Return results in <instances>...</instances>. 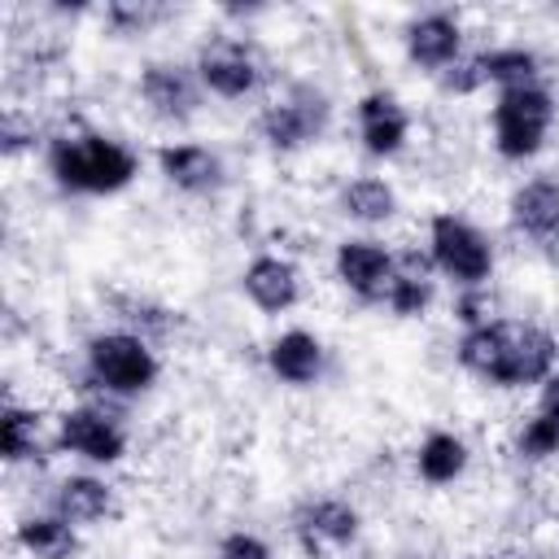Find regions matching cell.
Instances as JSON below:
<instances>
[{"label": "cell", "mask_w": 559, "mask_h": 559, "mask_svg": "<svg viewBox=\"0 0 559 559\" xmlns=\"http://www.w3.org/2000/svg\"><path fill=\"white\" fill-rule=\"evenodd\" d=\"M450 358L480 389L533 393L550 371H559V332L528 314H493L459 328Z\"/></svg>", "instance_id": "1"}, {"label": "cell", "mask_w": 559, "mask_h": 559, "mask_svg": "<svg viewBox=\"0 0 559 559\" xmlns=\"http://www.w3.org/2000/svg\"><path fill=\"white\" fill-rule=\"evenodd\" d=\"M39 166L61 197L109 201V197H122L140 179L144 157L135 153V144H127L122 135L105 127L70 122V127L48 131Z\"/></svg>", "instance_id": "2"}, {"label": "cell", "mask_w": 559, "mask_h": 559, "mask_svg": "<svg viewBox=\"0 0 559 559\" xmlns=\"http://www.w3.org/2000/svg\"><path fill=\"white\" fill-rule=\"evenodd\" d=\"M79 371L92 397L100 402H135L148 397L162 380V345L131 328H96L79 345Z\"/></svg>", "instance_id": "3"}, {"label": "cell", "mask_w": 559, "mask_h": 559, "mask_svg": "<svg viewBox=\"0 0 559 559\" xmlns=\"http://www.w3.org/2000/svg\"><path fill=\"white\" fill-rule=\"evenodd\" d=\"M332 122H336V105L328 87L310 79H288L258 100L253 135L271 157H301L332 135Z\"/></svg>", "instance_id": "4"}, {"label": "cell", "mask_w": 559, "mask_h": 559, "mask_svg": "<svg viewBox=\"0 0 559 559\" xmlns=\"http://www.w3.org/2000/svg\"><path fill=\"white\" fill-rule=\"evenodd\" d=\"M424 253L450 293H480L498 280V240L463 210H432L424 218Z\"/></svg>", "instance_id": "5"}, {"label": "cell", "mask_w": 559, "mask_h": 559, "mask_svg": "<svg viewBox=\"0 0 559 559\" xmlns=\"http://www.w3.org/2000/svg\"><path fill=\"white\" fill-rule=\"evenodd\" d=\"M485 127H489V148L502 166H533L559 127V92L546 79L493 92Z\"/></svg>", "instance_id": "6"}, {"label": "cell", "mask_w": 559, "mask_h": 559, "mask_svg": "<svg viewBox=\"0 0 559 559\" xmlns=\"http://www.w3.org/2000/svg\"><path fill=\"white\" fill-rule=\"evenodd\" d=\"M192 70H197V83H201L205 100H223V105L262 100L275 87L266 52L245 31L205 35L197 44V52H192Z\"/></svg>", "instance_id": "7"}, {"label": "cell", "mask_w": 559, "mask_h": 559, "mask_svg": "<svg viewBox=\"0 0 559 559\" xmlns=\"http://www.w3.org/2000/svg\"><path fill=\"white\" fill-rule=\"evenodd\" d=\"M52 450L70 459L74 467L92 472H114L131 454V428L114 411V402L100 397H79L52 415Z\"/></svg>", "instance_id": "8"}, {"label": "cell", "mask_w": 559, "mask_h": 559, "mask_svg": "<svg viewBox=\"0 0 559 559\" xmlns=\"http://www.w3.org/2000/svg\"><path fill=\"white\" fill-rule=\"evenodd\" d=\"M367 515L345 493H306L288 511V542L301 559H345L358 550Z\"/></svg>", "instance_id": "9"}, {"label": "cell", "mask_w": 559, "mask_h": 559, "mask_svg": "<svg viewBox=\"0 0 559 559\" xmlns=\"http://www.w3.org/2000/svg\"><path fill=\"white\" fill-rule=\"evenodd\" d=\"M397 253L402 245L384 240L380 231H345L336 245H332V280L336 288L367 306V310H384V297L393 288V275H397Z\"/></svg>", "instance_id": "10"}, {"label": "cell", "mask_w": 559, "mask_h": 559, "mask_svg": "<svg viewBox=\"0 0 559 559\" xmlns=\"http://www.w3.org/2000/svg\"><path fill=\"white\" fill-rule=\"evenodd\" d=\"M131 92H135L140 114H144L148 122H157V127H170V131L188 127V122L201 114V105H205V92H201V83H197L192 61H175V57H153V61H144V66L135 70Z\"/></svg>", "instance_id": "11"}, {"label": "cell", "mask_w": 559, "mask_h": 559, "mask_svg": "<svg viewBox=\"0 0 559 559\" xmlns=\"http://www.w3.org/2000/svg\"><path fill=\"white\" fill-rule=\"evenodd\" d=\"M153 175L183 201H214L231 183V166L218 144L197 135H170L153 148Z\"/></svg>", "instance_id": "12"}, {"label": "cell", "mask_w": 559, "mask_h": 559, "mask_svg": "<svg viewBox=\"0 0 559 559\" xmlns=\"http://www.w3.org/2000/svg\"><path fill=\"white\" fill-rule=\"evenodd\" d=\"M354 140H358V153L376 166H389L397 162L411 140H415V114L411 105L393 92V87H367L354 96Z\"/></svg>", "instance_id": "13"}, {"label": "cell", "mask_w": 559, "mask_h": 559, "mask_svg": "<svg viewBox=\"0 0 559 559\" xmlns=\"http://www.w3.org/2000/svg\"><path fill=\"white\" fill-rule=\"evenodd\" d=\"M397 44H402V61H406L415 74L432 79V83H437L445 70H454V66L472 52V44H467V22H463V13H454V9H424V13H411L406 26H402V35H397Z\"/></svg>", "instance_id": "14"}, {"label": "cell", "mask_w": 559, "mask_h": 559, "mask_svg": "<svg viewBox=\"0 0 559 559\" xmlns=\"http://www.w3.org/2000/svg\"><path fill=\"white\" fill-rule=\"evenodd\" d=\"M236 288L262 319H284L306 301V271L284 249H258L245 258Z\"/></svg>", "instance_id": "15"}, {"label": "cell", "mask_w": 559, "mask_h": 559, "mask_svg": "<svg viewBox=\"0 0 559 559\" xmlns=\"http://www.w3.org/2000/svg\"><path fill=\"white\" fill-rule=\"evenodd\" d=\"M262 367H266V376L280 384V389H319L323 380H328V371H332V349H328V341L314 332V328H306V323H288V328H280V332H271L266 336V345H262Z\"/></svg>", "instance_id": "16"}, {"label": "cell", "mask_w": 559, "mask_h": 559, "mask_svg": "<svg viewBox=\"0 0 559 559\" xmlns=\"http://www.w3.org/2000/svg\"><path fill=\"white\" fill-rule=\"evenodd\" d=\"M502 218H507V231L533 249L559 245V175L555 170L520 175L507 192Z\"/></svg>", "instance_id": "17"}, {"label": "cell", "mask_w": 559, "mask_h": 559, "mask_svg": "<svg viewBox=\"0 0 559 559\" xmlns=\"http://www.w3.org/2000/svg\"><path fill=\"white\" fill-rule=\"evenodd\" d=\"M52 415H44L35 402H22V397H4L0 402V463L9 472H22V467H44L52 459Z\"/></svg>", "instance_id": "18"}, {"label": "cell", "mask_w": 559, "mask_h": 559, "mask_svg": "<svg viewBox=\"0 0 559 559\" xmlns=\"http://www.w3.org/2000/svg\"><path fill=\"white\" fill-rule=\"evenodd\" d=\"M44 502L87 533V528H100V524H109V520L118 515V485H114L105 472L70 467V472L52 476Z\"/></svg>", "instance_id": "19"}, {"label": "cell", "mask_w": 559, "mask_h": 559, "mask_svg": "<svg viewBox=\"0 0 559 559\" xmlns=\"http://www.w3.org/2000/svg\"><path fill=\"white\" fill-rule=\"evenodd\" d=\"M332 205L354 231H384L402 214V192L384 170H354L336 183Z\"/></svg>", "instance_id": "20"}, {"label": "cell", "mask_w": 559, "mask_h": 559, "mask_svg": "<svg viewBox=\"0 0 559 559\" xmlns=\"http://www.w3.org/2000/svg\"><path fill=\"white\" fill-rule=\"evenodd\" d=\"M472 459H476V450H472L467 432H459L450 424H432V428H424V437L411 450V476L424 489H454L467 480Z\"/></svg>", "instance_id": "21"}, {"label": "cell", "mask_w": 559, "mask_h": 559, "mask_svg": "<svg viewBox=\"0 0 559 559\" xmlns=\"http://www.w3.org/2000/svg\"><path fill=\"white\" fill-rule=\"evenodd\" d=\"M9 546L22 559H79L83 555V528L44 502V507H31L13 520Z\"/></svg>", "instance_id": "22"}, {"label": "cell", "mask_w": 559, "mask_h": 559, "mask_svg": "<svg viewBox=\"0 0 559 559\" xmlns=\"http://www.w3.org/2000/svg\"><path fill=\"white\" fill-rule=\"evenodd\" d=\"M437 297H441V280H437L424 245H402L393 288L384 297V314L397 319V323H419V319L432 314Z\"/></svg>", "instance_id": "23"}, {"label": "cell", "mask_w": 559, "mask_h": 559, "mask_svg": "<svg viewBox=\"0 0 559 559\" xmlns=\"http://www.w3.org/2000/svg\"><path fill=\"white\" fill-rule=\"evenodd\" d=\"M472 66H476L480 92H507V87H524V83L546 79L542 52L524 39H498V44L472 48Z\"/></svg>", "instance_id": "24"}, {"label": "cell", "mask_w": 559, "mask_h": 559, "mask_svg": "<svg viewBox=\"0 0 559 559\" xmlns=\"http://www.w3.org/2000/svg\"><path fill=\"white\" fill-rule=\"evenodd\" d=\"M114 323L148 336L153 345H166L179 332V310L148 297V293H118L114 297Z\"/></svg>", "instance_id": "25"}, {"label": "cell", "mask_w": 559, "mask_h": 559, "mask_svg": "<svg viewBox=\"0 0 559 559\" xmlns=\"http://www.w3.org/2000/svg\"><path fill=\"white\" fill-rule=\"evenodd\" d=\"M511 454L524 467H546L559 459V415L533 406L511 424Z\"/></svg>", "instance_id": "26"}, {"label": "cell", "mask_w": 559, "mask_h": 559, "mask_svg": "<svg viewBox=\"0 0 559 559\" xmlns=\"http://www.w3.org/2000/svg\"><path fill=\"white\" fill-rule=\"evenodd\" d=\"M44 140H48V135H44V131L35 127V118H26V114H22L17 105H9V109H4V127H0V148H4V157H9V162H17L22 153H35V148L44 153Z\"/></svg>", "instance_id": "27"}, {"label": "cell", "mask_w": 559, "mask_h": 559, "mask_svg": "<svg viewBox=\"0 0 559 559\" xmlns=\"http://www.w3.org/2000/svg\"><path fill=\"white\" fill-rule=\"evenodd\" d=\"M210 559H275V546L258 528H223L210 546Z\"/></svg>", "instance_id": "28"}, {"label": "cell", "mask_w": 559, "mask_h": 559, "mask_svg": "<svg viewBox=\"0 0 559 559\" xmlns=\"http://www.w3.org/2000/svg\"><path fill=\"white\" fill-rule=\"evenodd\" d=\"M157 17H162V9H153V4H105V9H100L105 31H109V35H118V39L144 35Z\"/></svg>", "instance_id": "29"}, {"label": "cell", "mask_w": 559, "mask_h": 559, "mask_svg": "<svg viewBox=\"0 0 559 559\" xmlns=\"http://www.w3.org/2000/svg\"><path fill=\"white\" fill-rule=\"evenodd\" d=\"M450 314H454L459 328H472V323H485V319H493V314H502V310H498V301H493V288H480V293H454Z\"/></svg>", "instance_id": "30"}, {"label": "cell", "mask_w": 559, "mask_h": 559, "mask_svg": "<svg viewBox=\"0 0 559 559\" xmlns=\"http://www.w3.org/2000/svg\"><path fill=\"white\" fill-rule=\"evenodd\" d=\"M533 406H542V411L559 415V371H550V376L533 389Z\"/></svg>", "instance_id": "31"}, {"label": "cell", "mask_w": 559, "mask_h": 559, "mask_svg": "<svg viewBox=\"0 0 559 559\" xmlns=\"http://www.w3.org/2000/svg\"><path fill=\"white\" fill-rule=\"evenodd\" d=\"M393 559H437V555H428V550H402V555H393Z\"/></svg>", "instance_id": "32"}, {"label": "cell", "mask_w": 559, "mask_h": 559, "mask_svg": "<svg viewBox=\"0 0 559 559\" xmlns=\"http://www.w3.org/2000/svg\"><path fill=\"white\" fill-rule=\"evenodd\" d=\"M463 559H489V555H463Z\"/></svg>", "instance_id": "33"}]
</instances>
